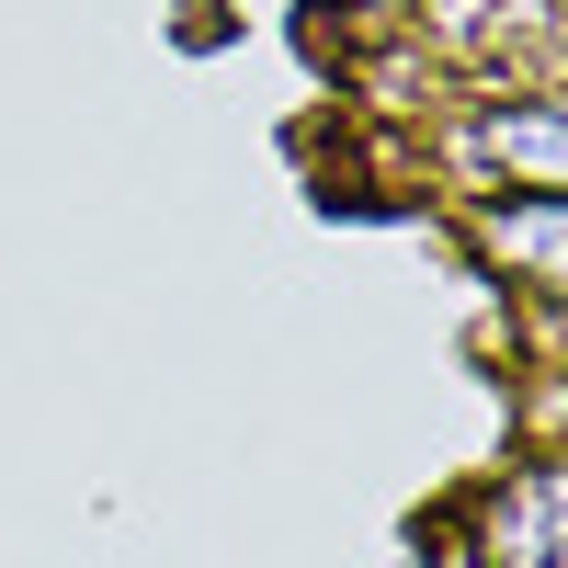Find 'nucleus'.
Here are the masks:
<instances>
[{"label":"nucleus","mask_w":568,"mask_h":568,"mask_svg":"<svg viewBox=\"0 0 568 568\" xmlns=\"http://www.w3.org/2000/svg\"><path fill=\"white\" fill-rule=\"evenodd\" d=\"M489 240H500V262H524V284L568 296V194H511V205H489Z\"/></svg>","instance_id":"2"},{"label":"nucleus","mask_w":568,"mask_h":568,"mask_svg":"<svg viewBox=\"0 0 568 568\" xmlns=\"http://www.w3.org/2000/svg\"><path fill=\"white\" fill-rule=\"evenodd\" d=\"M489 160L546 171L557 194H568V103H511V114H489Z\"/></svg>","instance_id":"3"},{"label":"nucleus","mask_w":568,"mask_h":568,"mask_svg":"<svg viewBox=\"0 0 568 568\" xmlns=\"http://www.w3.org/2000/svg\"><path fill=\"white\" fill-rule=\"evenodd\" d=\"M478 557L489 568H568V466H511L478 500Z\"/></svg>","instance_id":"1"}]
</instances>
